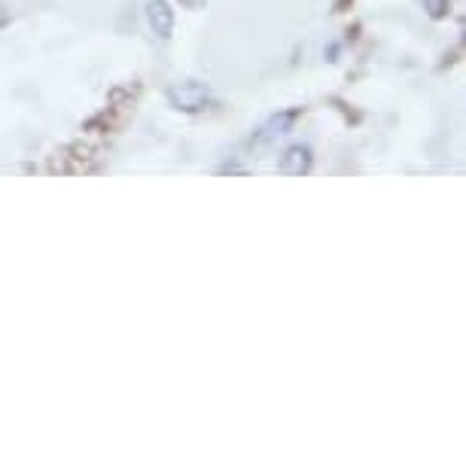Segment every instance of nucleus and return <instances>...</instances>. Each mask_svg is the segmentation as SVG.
Instances as JSON below:
<instances>
[{
  "instance_id": "7ed1b4c3",
  "label": "nucleus",
  "mask_w": 466,
  "mask_h": 466,
  "mask_svg": "<svg viewBox=\"0 0 466 466\" xmlns=\"http://www.w3.org/2000/svg\"><path fill=\"white\" fill-rule=\"evenodd\" d=\"M311 168H314V156L311 147L305 144H293L280 156V174H287V177H305V174H311Z\"/></svg>"
},
{
  "instance_id": "f03ea898",
  "label": "nucleus",
  "mask_w": 466,
  "mask_h": 466,
  "mask_svg": "<svg viewBox=\"0 0 466 466\" xmlns=\"http://www.w3.org/2000/svg\"><path fill=\"white\" fill-rule=\"evenodd\" d=\"M299 116H302V110H299V107L275 113V116H271V119L266 122V126H262V128L257 131V135H253V147H257V149H268V147H275L280 137L293 131V126L299 122Z\"/></svg>"
},
{
  "instance_id": "20e7f679",
  "label": "nucleus",
  "mask_w": 466,
  "mask_h": 466,
  "mask_svg": "<svg viewBox=\"0 0 466 466\" xmlns=\"http://www.w3.org/2000/svg\"><path fill=\"white\" fill-rule=\"evenodd\" d=\"M147 22H149V28H153V34L159 40H171L174 10H171L168 0H149V4H147Z\"/></svg>"
},
{
  "instance_id": "423d86ee",
  "label": "nucleus",
  "mask_w": 466,
  "mask_h": 466,
  "mask_svg": "<svg viewBox=\"0 0 466 466\" xmlns=\"http://www.w3.org/2000/svg\"><path fill=\"white\" fill-rule=\"evenodd\" d=\"M183 6H187V10H201V6H205V0H180Z\"/></svg>"
},
{
  "instance_id": "39448f33",
  "label": "nucleus",
  "mask_w": 466,
  "mask_h": 466,
  "mask_svg": "<svg viewBox=\"0 0 466 466\" xmlns=\"http://www.w3.org/2000/svg\"><path fill=\"white\" fill-rule=\"evenodd\" d=\"M424 10L430 19H445L448 10H451V0H424Z\"/></svg>"
},
{
  "instance_id": "f257e3e1",
  "label": "nucleus",
  "mask_w": 466,
  "mask_h": 466,
  "mask_svg": "<svg viewBox=\"0 0 466 466\" xmlns=\"http://www.w3.org/2000/svg\"><path fill=\"white\" fill-rule=\"evenodd\" d=\"M168 101H171V107H177L183 113H201V110H208L210 107V89L205 83H198V80H187V83H177V86H171L168 89Z\"/></svg>"
}]
</instances>
